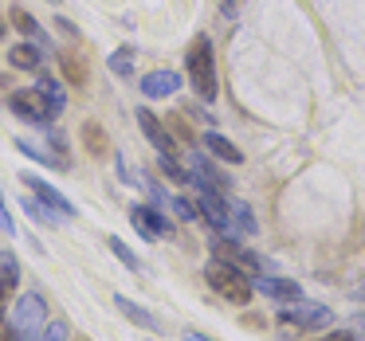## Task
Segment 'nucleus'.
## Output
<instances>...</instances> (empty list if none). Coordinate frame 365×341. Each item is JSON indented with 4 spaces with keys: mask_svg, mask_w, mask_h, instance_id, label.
<instances>
[{
    "mask_svg": "<svg viewBox=\"0 0 365 341\" xmlns=\"http://www.w3.org/2000/svg\"><path fill=\"white\" fill-rule=\"evenodd\" d=\"M0 36H4V16H0Z\"/></svg>",
    "mask_w": 365,
    "mask_h": 341,
    "instance_id": "36",
    "label": "nucleus"
},
{
    "mask_svg": "<svg viewBox=\"0 0 365 341\" xmlns=\"http://www.w3.org/2000/svg\"><path fill=\"white\" fill-rule=\"evenodd\" d=\"M83 145H87L91 157H110V137L98 122H83Z\"/></svg>",
    "mask_w": 365,
    "mask_h": 341,
    "instance_id": "18",
    "label": "nucleus"
},
{
    "mask_svg": "<svg viewBox=\"0 0 365 341\" xmlns=\"http://www.w3.org/2000/svg\"><path fill=\"white\" fill-rule=\"evenodd\" d=\"M106 243H110V251H114V255H118V259H122V263H126V267H130V271H142V259H138V255H134V251H130V247H126V243H122V239H118V236H110V239H106Z\"/></svg>",
    "mask_w": 365,
    "mask_h": 341,
    "instance_id": "26",
    "label": "nucleus"
},
{
    "mask_svg": "<svg viewBox=\"0 0 365 341\" xmlns=\"http://www.w3.org/2000/svg\"><path fill=\"white\" fill-rule=\"evenodd\" d=\"M169 208H173V216H177V220H185V224L200 216V212H197V204H189L185 196H169Z\"/></svg>",
    "mask_w": 365,
    "mask_h": 341,
    "instance_id": "27",
    "label": "nucleus"
},
{
    "mask_svg": "<svg viewBox=\"0 0 365 341\" xmlns=\"http://www.w3.org/2000/svg\"><path fill=\"white\" fill-rule=\"evenodd\" d=\"M185 71H189V83H192V90H197L200 103H216L220 83H216V56H212V40H208V36H200V40L189 48Z\"/></svg>",
    "mask_w": 365,
    "mask_h": 341,
    "instance_id": "2",
    "label": "nucleus"
},
{
    "mask_svg": "<svg viewBox=\"0 0 365 341\" xmlns=\"http://www.w3.org/2000/svg\"><path fill=\"white\" fill-rule=\"evenodd\" d=\"M177 87H181V75L177 71H150L142 79L145 98H169V95H177Z\"/></svg>",
    "mask_w": 365,
    "mask_h": 341,
    "instance_id": "15",
    "label": "nucleus"
},
{
    "mask_svg": "<svg viewBox=\"0 0 365 341\" xmlns=\"http://www.w3.org/2000/svg\"><path fill=\"white\" fill-rule=\"evenodd\" d=\"M197 212L212 224L220 236H232V224H228V200H220V192H205L197 200Z\"/></svg>",
    "mask_w": 365,
    "mask_h": 341,
    "instance_id": "12",
    "label": "nucleus"
},
{
    "mask_svg": "<svg viewBox=\"0 0 365 341\" xmlns=\"http://www.w3.org/2000/svg\"><path fill=\"white\" fill-rule=\"evenodd\" d=\"M255 290H263L267 298L275 302H299L302 298V286L291 283V278H279V275H263V278H252Z\"/></svg>",
    "mask_w": 365,
    "mask_h": 341,
    "instance_id": "13",
    "label": "nucleus"
},
{
    "mask_svg": "<svg viewBox=\"0 0 365 341\" xmlns=\"http://www.w3.org/2000/svg\"><path fill=\"white\" fill-rule=\"evenodd\" d=\"M20 181H24V189L32 192V196L40 200V204L56 208V212L63 216V220H75V204H71V200H67L59 189H51V184L43 181V177H36V173H20Z\"/></svg>",
    "mask_w": 365,
    "mask_h": 341,
    "instance_id": "7",
    "label": "nucleus"
},
{
    "mask_svg": "<svg viewBox=\"0 0 365 341\" xmlns=\"http://www.w3.org/2000/svg\"><path fill=\"white\" fill-rule=\"evenodd\" d=\"M9 63L16 67V71H40V48L36 43H16V48L9 51Z\"/></svg>",
    "mask_w": 365,
    "mask_h": 341,
    "instance_id": "20",
    "label": "nucleus"
},
{
    "mask_svg": "<svg viewBox=\"0 0 365 341\" xmlns=\"http://www.w3.org/2000/svg\"><path fill=\"white\" fill-rule=\"evenodd\" d=\"M12 24H16V32H24L28 40H40V24H36V16L28 9H12Z\"/></svg>",
    "mask_w": 365,
    "mask_h": 341,
    "instance_id": "23",
    "label": "nucleus"
},
{
    "mask_svg": "<svg viewBox=\"0 0 365 341\" xmlns=\"http://www.w3.org/2000/svg\"><path fill=\"white\" fill-rule=\"evenodd\" d=\"M341 330L349 333V341H365V314H354L346 325H341Z\"/></svg>",
    "mask_w": 365,
    "mask_h": 341,
    "instance_id": "29",
    "label": "nucleus"
},
{
    "mask_svg": "<svg viewBox=\"0 0 365 341\" xmlns=\"http://www.w3.org/2000/svg\"><path fill=\"white\" fill-rule=\"evenodd\" d=\"M9 106H12V114H16V118L32 122V126H51V122L59 118V110L48 103V95H43L40 87H32V90H12V95H9Z\"/></svg>",
    "mask_w": 365,
    "mask_h": 341,
    "instance_id": "6",
    "label": "nucleus"
},
{
    "mask_svg": "<svg viewBox=\"0 0 365 341\" xmlns=\"http://www.w3.org/2000/svg\"><path fill=\"white\" fill-rule=\"evenodd\" d=\"M236 4H240V0H224V12H228V16H236Z\"/></svg>",
    "mask_w": 365,
    "mask_h": 341,
    "instance_id": "35",
    "label": "nucleus"
},
{
    "mask_svg": "<svg viewBox=\"0 0 365 341\" xmlns=\"http://www.w3.org/2000/svg\"><path fill=\"white\" fill-rule=\"evenodd\" d=\"M0 228L9 231V236H16V224H12V216H9V204H4V196H0Z\"/></svg>",
    "mask_w": 365,
    "mask_h": 341,
    "instance_id": "30",
    "label": "nucleus"
},
{
    "mask_svg": "<svg viewBox=\"0 0 365 341\" xmlns=\"http://www.w3.org/2000/svg\"><path fill=\"white\" fill-rule=\"evenodd\" d=\"M24 212L32 216V220H40V224H59V212H56V208L40 204V200H36L32 192H28V196H24Z\"/></svg>",
    "mask_w": 365,
    "mask_h": 341,
    "instance_id": "22",
    "label": "nucleus"
},
{
    "mask_svg": "<svg viewBox=\"0 0 365 341\" xmlns=\"http://www.w3.org/2000/svg\"><path fill=\"white\" fill-rule=\"evenodd\" d=\"M212 259H220V263H228V267L244 271L247 278H263V275H271V271H275L267 259L244 251V247H240L236 239H228V236H216V239H212Z\"/></svg>",
    "mask_w": 365,
    "mask_h": 341,
    "instance_id": "5",
    "label": "nucleus"
},
{
    "mask_svg": "<svg viewBox=\"0 0 365 341\" xmlns=\"http://www.w3.org/2000/svg\"><path fill=\"white\" fill-rule=\"evenodd\" d=\"M16 283H20V263L12 251H0V322L9 318V298L16 294Z\"/></svg>",
    "mask_w": 365,
    "mask_h": 341,
    "instance_id": "11",
    "label": "nucleus"
},
{
    "mask_svg": "<svg viewBox=\"0 0 365 341\" xmlns=\"http://www.w3.org/2000/svg\"><path fill=\"white\" fill-rule=\"evenodd\" d=\"M185 169H189V184H197V189H205V192H224V189H228V177H224L208 157H200V153H197V157H189V165H185Z\"/></svg>",
    "mask_w": 365,
    "mask_h": 341,
    "instance_id": "9",
    "label": "nucleus"
},
{
    "mask_svg": "<svg viewBox=\"0 0 365 341\" xmlns=\"http://www.w3.org/2000/svg\"><path fill=\"white\" fill-rule=\"evenodd\" d=\"M36 341H67V322H63V318H59V322H48Z\"/></svg>",
    "mask_w": 365,
    "mask_h": 341,
    "instance_id": "28",
    "label": "nucleus"
},
{
    "mask_svg": "<svg viewBox=\"0 0 365 341\" xmlns=\"http://www.w3.org/2000/svg\"><path fill=\"white\" fill-rule=\"evenodd\" d=\"M205 149L212 153L216 161H224V165H240V161H244V153H240V145L236 142H228V137L224 134H205Z\"/></svg>",
    "mask_w": 365,
    "mask_h": 341,
    "instance_id": "16",
    "label": "nucleus"
},
{
    "mask_svg": "<svg viewBox=\"0 0 365 341\" xmlns=\"http://www.w3.org/2000/svg\"><path fill=\"white\" fill-rule=\"evenodd\" d=\"M59 71L67 75L71 87H83V83H87V67H83L79 56H59Z\"/></svg>",
    "mask_w": 365,
    "mask_h": 341,
    "instance_id": "21",
    "label": "nucleus"
},
{
    "mask_svg": "<svg viewBox=\"0 0 365 341\" xmlns=\"http://www.w3.org/2000/svg\"><path fill=\"white\" fill-rule=\"evenodd\" d=\"M228 224H232V236H255V216L240 200H228Z\"/></svg>",
    "mask_w": 365,
    "mask_h": 341,
    "instance_id": "19",
    "label": "nucleus"
},
{
    "mask_svg": "<svg viewBox=\"0 0 365 341\" xmlns=\"http://www.w3.org/2000/svg\"><path fill=\"white\" fill-rule=\"evenodd\" d=\"M205 278H208V286H212L224 302H232V306H247V302H252L255 286H252V278H247L244 271H236V267H228V263L212 259L205 267Z\"/></svg>",
    "mask_w": 365,
    "mask_h": 341,
    "instance_id": "3",
    "label": "nucleus"
},
{
    "mask_svg": "<svg viewBox=\"0 0 365 341\" xmlns=\"http://www.w3.org/2000/svg\"><path fill=\"white\" fill-rule=\"evenodd\" d=\"M114 306L122 310V318L126 322H134L138 330H150V333H161V322L150 314V310L142 306V302H134V298H126V294H114Z\"/></svg>",
    "mask_w": 365,
    "mask_h": 341,
    "instance_id": "14",
    "label": "nucleus"
},
{
    "mask_svg": "<svg viewBox=\"0 0 365 341\" xmlns=\"http://www.w3.org/2000/svg\"><path fill=\"white\" fill-rule=\"evenodd\" d=\"M173 134H177V137H185V142H192V134L185 130V118H173Z\"/></svg>",
    "mask_w": 365,
    "mask_h": 341,
    "instance_id": "32",
    "label": "nucleus"
},
{
    "mask_svg": "<svg viewBox=\"0 0 365 341\" xmlns=\"http://www.w3.org/2000/svg\"><path fill=\"white\" fill-rule=\"evenodd\" d=\"M36 87H40V90H43V95H48V103H51V106H56V110H59V114H63V106H67V95H63V87H59V83H56V79H51V75H43V79H40V83H36Z\"/></svg>",
    "mask_w": 365,
    "mask_h": 341,
    "instance_id": "25",
    "label": "nucleus"
},
{
    "mask_svg": "<svg viewBox=\"0 0 365 341\" xmlns=\"http://www.w3.org/2000/svg\"><path fill=\"white\" fill-rule=\"evenodd\" d=\"M43 325H48V298L40 290L20 294L9 314V341H36Z\"/></svg>",
    "mask_w": 365,
    "mask_h": 341,
    "instance_id": "1",
    "label": "nucleus"
},
{
    "mask_svg": "<svg viewBox=\"0 0 365 341\" xmlns=\"http://www.w3.org/2000/svg\"><path fill=\"white\" fill-rule=\"evenodd\" d=\"M185 341H212V337H205V333H197V330H185Z\"/></svg>",
    "mask_w": 365,
    "mask_h": 341,
    "instance_id": "34",
    "label": "nucleus"
},
{
    "mask_svg": "<svg viewBox=\"0 0 365 341\" xmlns=\"http://www.w3.org/2000/svg\"><path fill=\"white\" fill-rule=\"evenodd\" d=\"M334 322L330 306H322V302H291L287 310H279V330L287 333V337H299V333H310V330H326V325Z\"/></svg>",
    "mask_w": 365,
    "mask_h": 341,
    "instance_id": "4",
    "label": "nucleus"
},
{
    "mask_svg": "<svg viewBox=\"0 0 365 341\" xmlns=\"http://www.w3.org/2000/svg\"><path fill=\"white\" fill-rule=\"evenodd\" d=\"M56 32H63V36H71V40H75V36H79V28H75L71 20H59L56 16Z\"/></svg>",
    "mask_w": 365,
    "mask_h": 341,
    "instance_id": "31",
    "label": "nucleus"
},
{
    "mask_svg": "<svg viewBox=\"0 0 365 341\" xmlns=\"http://www.w3.org/2000/svg\"><path fill=\"white\" fill-rule=\"evenodd\" d=\"M318 341H349V333L346 330H334V333H326V337H318Z\"/></svg>",
    "mask_w": 365,
    "mask_h": 341,
    "instance_id": "33",
    "label": "nucleus"
},
{
    "mask_svg": "<svg viewBox=\"0 0 365 341\" xmlns=\"http://www.w3.org/2000/svg\"><path fill=\"white\" fill-rule=\"evenodd\" d=\"M110 71L114 75H122V79H130L134 75V48H118L110 56Z\"/></svg>",
    "mask_w": 365,
    "mask_h": 341,
    "instance_id": "24",
    "label": "nucleus"
},
{
    "mask_svg": "<svg viewBox=\"0 0 365 341\" xmlns=\"http://www.w3.org/2000/svg\"><path fill=\"white\" fill-rule=\"evenodd\" d=\"M138 126H142V134L153 142V149H158V153H177L173 134L165 130V122H161V118H153V110H145V106H142V110H138Z\"/></svg>",
    "mask_w": 365,
    "mask_h": 341,
    "instance_id": "10",
    "label": "nucleus"
},
{
    "mask_svg": "<svg viewBox=\"0 0 365 341\" xmlns=\"http://www.w3.org/2000/svg\"><path fill=\"white\" fill-rule=\"evenodd\" d=\"M16 149L24 153V157H32V161H40V165H48V169H67V157H63L59 149H40V145L28 142V137H20Z\"/></svg>",
    "mask_w": 365,
    "mask_h": 341,
    "instance_id": "17",
    "label": "nucleus"
},
{
    "mask_svg": "<svg viewBox=\"0 0 365 341\" xmlns=\"http://www.w3.org/2000/svg\"><path fill=\"white\" fill-rule=\"evenodd\" d=\"M130 224H134V231L145 239V243H153V239H161V236L173 231V224L161 220V212L153 204H134L130 208Z\"/></svg>",
    "mask_w": 365,
    "mask_h": 341,
    "instance_id": "8",
    "label": "nucleus"
}]
</instances>
